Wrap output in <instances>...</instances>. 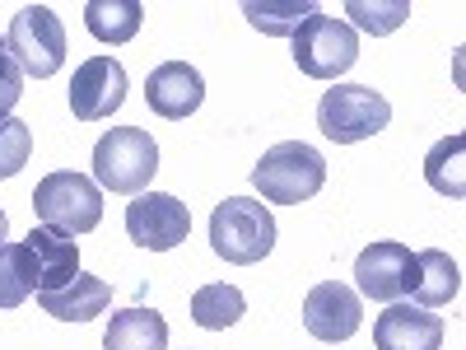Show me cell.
<instances>
[{"mask_svg":"<svg viewBox=\"0 0 466 350\" xmlns=\"http://www.w3.org/2000/svg\"><path fill=\"white\" fill-rule=\"evenodd\" d=\"M154 173H159V145H154L145 127H112L94 145V178L103 191L140 197Z\"/></svg>","mask_w":466,"mask_h":350,"instance_id":"obj_1","label":"cell"},{"mask_svg":"<svg viewBox=\"0 0 466 350\" xmlns=\"http://www.w3.org/2000/svg\"><path fill=\"white\" fill-rule=\"evenodd\" d=\"M252 182L261 191V201H280V206H299V201H313L322 182H327V160L303 145V140H285V145H270L261 154V164L252 169Z\"/></svg>","mask_w":466,"mask_h":350,"instance_id":"obj_2","label":"cell"},{"mask_svg":"<svg viewBox=\"0 0 466 350\" xmlns=\"http://www.w3.org/2000/svg\"><path fill=\"white\" fill-rule=\"evenodd\" d=\"M210 248L233 266L261 262L270 248H276V215L266 211V201L224 197L210 215Z\"/></svg>","mask_w":466,"mask_h":350,"instance_id":"obj_3","label":"cell"},{"mask_svg":"<svg viewBox=\"0 0 466 350\" xmlns=\"http://www.w3.org/2000/svg\"><path fill=\"white\" fill-rule=\"evenodd\" d=\"M33 211H37V220H43L47 229H61V233L75 239V233L98 229V220H103V191L85 173L61 169V173H47L43 182L33 187Z\"/></svg>","mask_w":466,"mask_h":350,"instance_id":"obj_4","label":"cell"},{"mask_svg":"<svg viewBox=\"0 0 466 350\" xmlns=\"http://www.w3.org/2000/svg\"><path fill=\"white\" fill-rule=\"evenodd\" d=\"M387 122H392V103H387L373 85H336L318 103V131L336 145L369 140Z\"/></svg>","mask_w":466,"mask_h":350,"instance_id":"obj_5","label":"cell"},{"mask_svg":"<svg viewBox=\"0 0 466 350\" xmlns=\"http://www.w3.org/2000/svg\"><path fill=\"white\" fill-rule=\"evenodd\" d=\"M5 52L19 66V75H33V80H47L66 66V28L56 19V10L47 5H24L10 24Z\"/></svg>","mask_w":466,"mask_h":350,"instance_id":"obj_6","label":"cell"},{"mask_svg":"<svg viewBox=\"0 0 466 350\" xmlns=\"http://www.w3.org/2000/svg\"><path fill=\"white\" fill-rule=\"evenodd\" d=\"M355 61H360V33L345 19H331V15L318 10L294 33V66L308 80H336V75H345Z\"/></svg>","mask_w":466,"mask_h":350,"instance_id":"obj_7","label":"cell"},{"mask_svg":"<svg viewBox=\"0 0 466 350\" xmlns=\"http://www.w3.org/2000/svg\"><path fill=\"white\" fill-rule=\"evenodd\" d=\"M127 233H131V243L149 252H168L191 233V211L173 191H140L127 206Z\"/></svg>","mask_w":466,"mask_h":350,"instance_id":"obj_8","label":"cell"},{"mask_svg":"<svg viewBox=\"0 0 466 350\" xmlns=\"http://www.w3.org/2000/svg\"><path fill=\"white\" fill-rule=\"evenodd\" d=\"M127 103V70L112 57H89L70 80V112L75 122H103Z\"/></svg>","mask_w":466,"mask_h":350,"instance_id":"obj_9","label":"cell"},{"mask_svg":"<svg viewBox=\"0 0 466 350\" xmlns=\"http://www.w3.org/2000/svg\"><path fill=\"white\" fill-rule=\"evenodd\" d=\"M360 323H364V304H360V294L350 285L322 281V285L308 290V299H303V327H308V336L336 345V341L355 336Z\"/></svg>","mask_w":466,"mask_h":350,"instance_id":"obj_10","label":"cell"},{"mask_svg":"<svg viewBox=\"0 0 466 350\" xmlns=\"http://www.w3.org/2000/svg\"><path fill=\"white\" fill-rule=\"evenodd\" d=\"M410 248L406 243H392V239H382V243H369L355 262V285L364 299L373 304H401L406 299V281H410Z\"/></svg>","mask_w":466,"mask_h":350,"instance_id":"obj_11","label":"cell"},{"mask_svg":"<svg viewBox=\"0 0 466 350\" xmlns=\"http://www.w3.org/2000/svg\"><path fill=\"white\" fill-rule=\"evenodd\" d=\"M145 103H149V112H159L164 122H187V117L206 103V80H201V70L187 66V61H164V66H154L149 80H145Z\"/></svg>","mask_w":466,"mask_h":350,"instance_id":"obj_12","label":"cell"},{"mask_svg":"<svg viewBox=\"0 0 466 350\" xmlns=\"http://www.w3.org/2000/svg\"><path fill=\"white\" fill-rule=\"evenodd\" d=\"M378 350H443V318L420 304H387L373 323Z\"/></svg>","mask_w":466,"mask_h":350,"instance_id":"obj_13","label":"cell"},{"mask_svg":"<svg viewBox=\"0 0 466 350\" xmlns=\"http://www.w3.org/2000/svg\"><path fill=\"white\" fill-rule=\"evenodd\" d=\"M37 257V294L47 290H61L80 276V248H75L70 233L61 229H47V224H33V233L24 239Z\"/></svg>","mask_w":466,"mask_h":350,"instance_id":"obj_14","label":"cell"},{"mask_svg":"<svg viewBox=\"0 0 466 350\" xmlns=\"http://www.w3.org/2000/svg\"><path fill=\"white\" fill-rule=\"evenodd\" d=\"M461 290V276H457V262L439 248H424L410 257V281H406V294L410 304L420 308H448Z\"/></svg>","mask_w":466,"mask_h":350,"instance_id":"obj_15","label":"cell"},{"mask_svg":"<svg viewBox=\"0 0 466 350\" xmlns=\"http://www.w3.org/2000/svg\"><path fill=\"white\" fill-rule=\"evenodd\" d=\"M37 304H43V314H52V318H61V323H89V318H98L103 308L112 304V285L80 271L70 285L37 294Z\"/></svg>","mask_w":466,"mask_h":350,"instance_id":"obj_16","label":"cell"},{"mask_svg":"<svg viewBox=\"0 0 466 350\" xmlns=\"http://www.w3.org/2000/svg\"><path fill=\"white\" fill-rule=\"evenodd\" d=\"M103 350H168V323L154 308H122L103 332Z\"/></svg>","mask_w":466,"mask_h":350,"instance_id":"obj_17","label":"cell"},{"mask_svg":"<svg viewBox=\"0 0 466 350\" xmlns=\"http://www.w3.org/2000/svg\"><path fill=\"white\" fill-rule=\"evenodd\" d=\"M140 19H145V5L140 0H89L85 5V28L98 37V43H112L122 47L140 33Z\"/></svg>","mask_w":466,"mask_h":350,"instance_id":"obj_18","label":"cell"},{"mask_svg":"<svg viewBox=\"0 0 466 350\" xmlns=\"http://www.w3.org/2000/svg\"><path fill=\"white\" fill-rule=\"evenodd\" d=\"M248 314V299H243V290L238 285H201L197 294H191V323L197 327H206V332H224V327H233Z\"/></svg>","mask_w":466,"mask_h":350,"instance_id":"obj_19","label":"cell"},{"mask_svg":"<svg viewBox=\"0 0 466 350\" xmlns=\"http://www.w3.org/2000/svg\"><path fill=\"white\" fill-rule=\"evenodd\" d=\"M243 15L266 37H294L308 19L318 15V5H313V0H248Z\"/></svg>","mask_w":466,"mask_h":350,"instance_id":"obj_20","label":"cell"},{"mask_svg":"<svg viewBox=\"0 0 466 350\" xmlns=\"http://www.w3.org/2000/svg\"><path fill=\"white\" fill-rule=\"evenodd\" d=\"M37 290V257L28 243H0V308H19Z\"/></svg>","mask_w":466,"mask_h":350,"instance_id":"obj_21","label":"cell"},{"mask_svg":"<svg viewBox=\"0 0 466 350\" xmlns=\"http://www.w3.org/2000/svg\"><path fill=\"white\" fill-rule=\"evenodd\" d=\"M461 154H466V136L452 131L448 140H439L430 149V160H424V178H430V187L443 191V197H452V201H461V191H466V182H461Z\"/></svg>","mask_w":466,"mask_h":350,"instance_id":"obj_22","label":"cell"},{"mask_svg":"<svg viewBox=\"0 0 466 350\" xmlns=\"http://www.w3.org/2000/svg\"><path fill=\"white\" fill-rule=\"evenodd\" d=\"M345 15H350V28H364V33L382 37V33H392V28L406 24L410 0H387V5H373V0H350Z\"/></svg>","mask_w":466,"mask_h":350,"instance_id":"obj_23","label":"cell"},{"mask_svg":"<svg viewBox=\"0 0 466 350\" xmlns=\"http://www.w3.org/2000/svg\"><path fill=\"white\" fill-rule=\"evenodd\" d=\"M33 154V131L28 122H19V117H5L0 122V178H15Z\"/></svg>","mask_w":466,"mask_h":350,"instance_id":"obj_24","label":"cell"},{"mask_svg":"<svg viewBox=\"0 0 466 350\" xmlns=\"http://www.w3.org/2000/svg\"><path fill=\"white\" fill-rule=\"evenodd\" d=\"M19 98H24V75H19V66L10 61V52H0V122L15 112Z\"/></svg>","mask_w":466,"mask_h":350,"instance_id":"obj_25","label":"cell"},{"mask_svg":"<svg viewBox=\"0 0 466 350\" xmlns=\"http://www.w3.org/2000/svg\"><path fill=\"white\" fill-rule=\"evenodd\" d=\"M5 233H10V220H5V211H0V243H5Z\"/></svg>","mask_w":466,"mask_h":350,"instance_id":"obj_26","label":"cell"},{"mask_svg":"<svg viewBox=\"0 0 466 350\" xmlns=\"http://www.w3.org/2000/svg\"><path fill=\"white\" fill-rule=\"evenodd\" d=\"M0 52H5V37H0Z\"/></svg>","mask_w":466,"mask_h":350,"instance_id":"obj_27","label":"cell"}]
</instances>
